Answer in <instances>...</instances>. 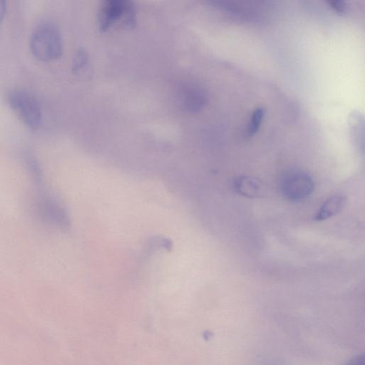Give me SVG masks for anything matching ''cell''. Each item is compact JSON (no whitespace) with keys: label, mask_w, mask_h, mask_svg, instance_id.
<instances>
[{"label":"cell","mask_w":365,"mask_h":365,"mask_svg":"<svg viewBox=\"0 0 365 365\" xmlns=\"http://www.w3.org/2000/svg\"><path fill=\"white\" fill-rule=\"evenodd\" d=\"M29 47L33 56L40 61H50L58 58L63 51L59 29L48 21L38 24L31 34Z\"/></svg>","instance_id":"6da1fadb"},{"label":"cell","mask_w":365,"mask_h":365,"mask_svg":"<svg viewBox=\"0 0 365 365\" xmlns=\"http://www.w3.org/2000/svg\"><path fill=\"white\" fill-rule=\"evenodd\" d=\"M31 208L36 216L47 225L61 230L70 226L66 209L48 192L38 189L32 196Z\"/></svg>","instance_id":"3957f363"},{"label":"cell","mask_w":365,"mask_h":365,"mask_svg":"<svg viewBox=\"0 0 365 365\" xmlns=\"http://www.w3.org/2000/svg\"><path fill=\"white\" fill-rule=\"evenodd\" d=\"M346 202L342 195H334L329 197L319 208L314 219L322 221L329 219L341 211Z\"/></svg>","instance_id":"30bf717a"},{"label":"cell","mask_w":365,"mask_h":365,"mask_svg":"<svg viewBox=\"0 0 365 365\" xmlns=\"http://www.w3.org/2000/svg\"><path fill=\"white\" fill-rule=\"evenodd\" d=\"M88 63L86 53L83 49L78 50L73 57L72 70L74 73L81 71Z\"/></svg>","instance_id":"7c38bea8"},{"label":"cell","mask_w":365,"mask_h":365,"mask_svg":"<svg viewBox=\"0 0 365 365\" xmlns=\"http://www.w3.org/2000/svg\"><path fill=\"white\" fill-rule=\"evenodd\" d=\"M6 99L10 108L28 127L36 129L42 120L41 107L37 98L29 90L22 87L8 91Z\"/></svg>","instance_id":"7a4b0ae2"},{"label":"cell","mask_w":365,"mask_h":365,"mask_svg":"<svg viewBox=\"0 0 365 365\" xmlns=\"http://www.w3.org/2000/svg\"><path fill=\"white\" fill-rule=\"evenodd\" d=\"M211 3L232 17L245 21L255 18L256 11H258L259 9V6L252 5V3L236 1H212Z\"/></svg>","instance_id":"52a82bcc"},{"label":"cell","mask_w":365,"mask_h":365,"mask_svg":"<svg viewBox=\"0 0 365 365\" xmlns=\"http://www.w3.org/2000/svg\"><path fill=\"white\" fill-rule=\"evenodd\" d=\"M233 187L237 193L248 197H258L262 191V182L250 176L237 177L233 182Z\"/></svg>","instance_id":"9c48e42d"},{"label":"cell","mask_w":365,"mask_h":365,"mask_svg":"<svg viewBox=\"0 0 365 365\" xmlns=\"http://www.w3.org/2000/svg\"><path fill=\"white\" fill-rule=\"evenodd\" d=\"M264 115L265 110L264 108L259 107L253 110L247 130V135L248 137L255 135L258 131Z\"/></svg>","instance_id":"8fae6325"},{"label":"cell","mask_w":365,"mask_h":365,"mask_svg":"<svg viewBox=\"0 0 365 365\" xmlns=\"http://www.w3.org/2000/svg\"><path fill=\"white\" fill-rule=\"evenodd\" d=\"M7 9V4L5 0H0V25L4 19Z\"/></svg>","instance_id":"9a60e30c"},{"label":"cell","mask_w":365,"mask_h":365,"mask_svg":"<svg viewBox=\"0 0 365 365\" xmlns=\"http://www.w3.org/2000/svg\"><path fill=\"white\" fill-rule=\"evenodd\" d=\"M364 356L359 354L351 359L346 365H364Z\"/></svg>","instance_id":"5bb4252c"},{"label":"cell","mask_w":365,"mask_h":365,"mask_svg":"<svg viewBox=\"0 0 365 365\" xmlns=\"http://www.w3.org/2000/svg\"><path fill=\"white\" fill-rule=\"evenodd\" d=\"M329 6L336 12L340 14H344L346 11V4L344 1H327Z\"/></svg>","instance_id":"4fadbf2b"},{"label":"cell","mask_w":365,"mask_h":365,"mask_svg":"<svg viewBox=\"0 0 365 365\" xmlns=\"http://www.w3.org/2000/svg\"><path fill=\"white\" fill-rule=\"evenodd\" d=\"M279 189L286 199L298 202L310 195L314 189V182L307 172L299 168H290L282 174Z\"/></svg>","instance_id":"5b68a950"},{"label":"cell","mask_w":365,"mask_h":365,"mask_svg":"<svg viewBox=\"0 0 365 365\" xmlns=\"http://www.w3.org/2000/svg\"><path fill=\"white\" fill-rule=\"evenodd\" d=\"M98 18L99 28L104 31L117 24L133 27L136 22L135 9L128 1L108 0L101 6Z\"/></svg>","instance_id":"277c9868"},{"label":"cell","mask_w":365,"mask_h":365,"mask_svg":"<svg viewBox=\"0 0 365 365\" xmlns=\"http://www.w3.org/2000/svg\"><path fill=\"white\" fill-rule=\"evenodd\" d=\"M183 107L190 113L200 110L207 101L206 91L200 86L188 84L185 86L181 92Z\"/></svg>","instance_id":"8992f818"},{"label":"cell","mask_w":365,"mask_h":365,"mask_svg":"<svg viewBox=\"0 0 365 365\" xmlns=\"http://www.w3.org/2000/svg\"><path fill=\"white\" fill-rule=\"evenodd\" d=\"M20 159L33 182L37 186H42L44 180L43 171L35 154L30 150L25 149L21 150Z\"/></svg>","instance_id":"ba28073f"}]
</instances>
